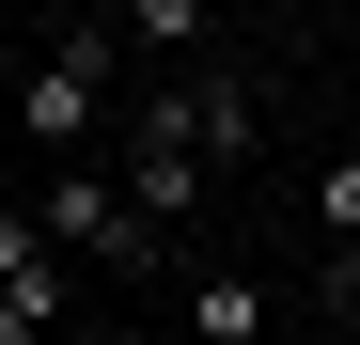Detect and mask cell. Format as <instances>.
Here are the masks:
<instances>
[{
	"mask_svg": "<svg viewBox=\"0 0 360 345\" xmlns=\"http://www.w3.org/2000/svg\"><path fill=\"white\" fill-rule=\"evenodd\" d=\"M314 220H329V251H360V157H329V172H314Z\"/></svg>",
	"mask_w": 360,
	"mask_h": 345,
	"instance_id": "obj_5",
	"label": "cell"
},
{
	"mask_svg": "<svg viewBox=\"0 0 360 345\" xmlns=\"http://www.w3.org/2000/svg\"><path fill=\"white\" fill-rule=\"evenodd\" d=\"M188 330H204V345H251V330H266V282H188Z\"/></svg>",
	"mask_w": 360,
	"mask_h": 345,
	"instance_id": "obj_4",
	"label": "cell"
},
{
	"mask_svg": "<svg viewBox=\"0 0 360 345\" xmlns=\"http://www.w3.org/2000/svg\"><path fill=\"white\" fill-rule=\"evenodd\" d=\"M110 16H126V47H157V63H204V47H219L204 0H110Z\"/></svg>",
	"mask_w": 360,
	"mask_h": 345,
	"instance_id": "obj_3",
	"label": "cell"
},
{
	"mask_svg": "<svg viewBox=\"0 0 360 345\" xmlns=\"http://www.w3.org/2000/svg\"><path fill=\"white\" fill-rule=\"evenodd\" d=\"M32 220H47V236H63L79 267H126V282H157V267H172V220L126 189V157H63Z\"/></svg>",
	"mask_w": 360,
	"mask_h": 345,
	"instance_id": "obj_1",
	"label": "cell"
},
{
	"mask_svg": "<svg viewBox=\"0 0 360 345\" xmlns=\"http://www.w3.org/2000/svg\"><path fill=\"white\" fill-rule=\"evenodd\" d=\"M172 110H188V142H204L219 172L266 142V79H251V63H219V47H204V63H172Z\"/></svg>",
	"mask_w": 360,
	"mask_h": 345,
	"instance_id": "obj_2",
	"label": "cell"
}]
</instances>
